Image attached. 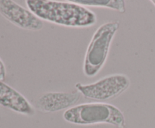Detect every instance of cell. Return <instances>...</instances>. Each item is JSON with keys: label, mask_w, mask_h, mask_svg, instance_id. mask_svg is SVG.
Here are the masks:
<instances>
[{"label": "cell", "mask_w": 155, "mask_h": 128, "mask_svg": "<svg viewBox=\"0 0 155 128\" xmlns=\"http://www.w3.org/2000/svg\"><path fill=\"white\" fill-rule=\"evenodd\" d=\"M26 4L42 21L74 28H87L96 23L97 16L93 11L71 0H27Z\"/></svg>", "instance_id": "obj_1"}, {"label": "cell", "mask_w": 155, "mask_h": 128, "mask_svg": "<svg viewBox=\"0 0 155 128\" xmlns=\"http://www.w3.org/2000/svg\"><path fill=\"white\" fill-rule=\"evenodd\" d=\"M66 121L77 125L108 123L117 128H126V120L120 109L115 105L101 102L75 105L63 114Z\"/></svg>", "instance_id": "obj_2"}, {"label": "cell", "mask_w": 155, "mask_h": 128, "mask_svg": "<svg viewBox=\"0 0 155 128\" xmlns=\"http://www.w3.org/2000/svg\"><path fill=\"white\" fill-rule=\"evenodd\" d=\"M119 27L118 21H109L95 30L84 57L83 73L86 77H95L105 64L110 45Z\"/></svg>", "instance_id": "obj_3"}, {"label": "cell", "mask_w": 155, "mask_h": 128, "mask_svg": "<svg viewBox=\"0 0 155 128\" xmlns=\"http://www.w3.org/2000/svg\"><path fill=\"white\" fill-rule=\"evenodd\" d=\"M130 86V79L124 74L107 75L91 84H76V89L85 98L92 100H110L120 96Z\"/></svg>", "instance_id": "obj_4"}, {"label": "cell", "mask_w": 155, "mask_h": 128, "mask_svg": "<svg viewBox=\"0 0 155 128\" xmlns=\"http://www.w3.org/2000/svg\"><path fill=\"white\" fill-rule=\"evenodd\" d=\"M0 14L18 28L30 31L43 28V21L40 18L14 1L0 0Z\"/></svg>", "instance_id": "obj_5"}, {"label": "cell", "mask_w": 155, "mask_h": 128, "mask_svg": "<svg viewBox=\"0 0 155 128\" xmlns=\"http://www.w3.org/2000/svg\"><path fill=\"white\" fill-rule=\"evenodd\" d=\"M81 98L78 90L72 92H48L38 96L33 103V108L43 113L68 110L75 106Z\"/></svg>", "instance_id": "obj_6"}, {"label": "cell", "mask_w": 155, "mask_h": 128, "mask_svg": "<svg viewBox=\"0 0 155 128\" xmlns=\"http://www.w3.org/2000/svg\"><path fill=\"white\" fill-rule=\"evenodd\" d=\"M0 105L27 116H33L36 113L33 105L21 93L2 81H0Z\"/></svg>", "instance_id": "obj_7"}, {"label": "cell", "mask_w": 155, "mask_h": 128, "mask_svg": "<svg viewBox=\"0 0 155 128\" xmlns=\"http://www.w3.org/2000/svg\"><path fill=\"white\" fill-rule=\"evenodd\" d=\"M74 2L89 7L106 8L120 13L126 12V2L124 0H71Z\"/></svg>", "instance_id": "obj_8"}, {"label": "cell", "mask_w": 155, "mask_h": 128, "mask_svg": "<svg viewBox=\"0 0 155 128\" xmlns=\"http://www.w3.org/2000/svg\"><path fill=\"white\" fill-rule=\"evenodd\" d=\"M5 75H6V69L4 63L0 59V81H4L5 79Z\"/></svg>", "instance_id": "obj_9"}, {"label": "cell", "mask_w": 155, "mask_h": 128, "mask_svg": "<svg viewBox=\"0 0 155 128\" xmlns=\"http://www.w3.org/2000/svg\"><path fill=\"white\" fill-rule=\"evenodd\" d=\"M151 2H152L153 5L155 6V0H152V1H151Z\"/></svg>", "instance_id": "obj_10"}]
</instances>
